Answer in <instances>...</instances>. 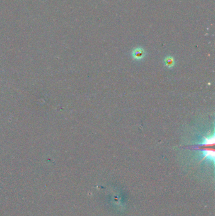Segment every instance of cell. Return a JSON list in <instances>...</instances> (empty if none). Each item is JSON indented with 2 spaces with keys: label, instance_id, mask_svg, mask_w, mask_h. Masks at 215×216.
Returning <instances> with one entry per match:
<instances>
[{
  "label": "cell",
  "instance_id": "6da1fadb",
  "mask_svg": "<svg viewBox=\"0 0 215 216\" xmlns=\"http://www.w3.org/2000/svg\"><path fill=\"white\" fill-rule=\"evenodd\" d=\"M214 143V135L209 136L206 137L202 143V145L204 147L203 149V158L208 159L209 161H214V151L210 149L209 147L213 145Z\"/></svg>",
  "mask_w": 215,
  "mask_h": 216
},
{
  "label": "cell",
  "instance_id": "3957f363",
  "mask_svg": "<svg viewBox=\"0 0 215 216\" xmlns=\"http://www.w3.org/2000/svg\"><path fill=\"white\" fill-rule=\"evenodd\" d=\"M165 65L168 68L172 67L174 65V58H173L172 57H167V58L165 59Z\"/></svg>",
  "mask_w": 215,
  "mask_h": 216
},
{
  "label": "cell",
  "instance_id": "7a4b0ae2",
  "mask_svg": "<svg viewBox=\"0 0 215 216\" xmlns=\"http://www.w3.org/2000/svg\"><path fill=\"white\" fill-rule=\"evenodd\" d=\"M145 55V52L143 49L138 48L134 49L132 52L133 58L136 60H141L143 59Z\"/></svg>",
  "mask_w": 215,
  "mask_h": 216
}]
</instances>
